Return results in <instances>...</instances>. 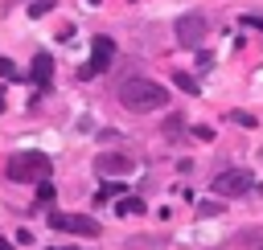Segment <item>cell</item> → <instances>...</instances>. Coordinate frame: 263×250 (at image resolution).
<instances>
[{
    "label": "cell",
    "instance_id": "30bf717a",
    "mask_svg": "<svg viewBox=\"0 0 263 250\" xmlns=\"http://www.w3.org/2000/svg\"><path fill=\"white\" fill-rule=\"evenodd\" d=\"M115 213L119 217H136V213H144V201L140 197H119L115 201Z\"/></svg>",
    "mask_w": 263,
    "mask_h": 250
},
{
    "label": "cell",
    "instance_id": "5b68a950",
    "mask_svg": "<svg viewBox=\"0 0 263 250\" xmlns=\"http://www.w3.org/2000/svg\"><path fill=\"white\" fill-rule=\"evenodd\" d=\"M49 225H53V230H66V234L99 238V221L86 217V213H58V209H49Z\"/></svg>",
    "mask_w": 263,
    "mask_h": 250
},
{
    "label": "cell",
    "instance_id": "6da1fadb",
    "mask_svg": "<svg viewBox=\"0 0 263 250\" xmlns=\"http://www.w3.org/2000/svg\"><path fill=\"white\" fill-rule=\"evenodd\" d=\"M115 94H119V102H123L132 115H148V111L168 107V90H164L160 82H152V78H123Z\"/></svg>",
    "mask_w": 263,
    "mask_h": 250
},
{
    "label": "cell",
    "instance_id": "9a60e30c",
    "mask_svg": "<svg viewBox=\"0 0 263 250\" xmlns=\"http://www.w3.org/2000/svg\"><path fill=\"white\" fill-rule=\"evenodd\" d=\"M49 8H53V0H33V4H29V16H45Z\"/></svg>",
    "mask_w": 263,
    "mask_h": 250
},
{
    "label": "cell",
    "instance_id": "52a82bcc",
    "mask_svg": "<svg viewBox=\"0 0 263 250\" xmlns=\"http://www.w3.org/2000/svg\"><path fill=\"white\" fill-rule=\"evenodd\" d=\"M95 168L103 172V176H127L132 168H136V160H127V156H119V152H103V156H95Z\"/></svg>",
    "mask_w": 263,
    "mask_h": 250
},
{
    "label": "cell",
    "instance_id": "7c38bea8",
    "mask_svg": "<svg viewBox=\"0 0 263 250\" xmlns=\"http://www.w3.org/2000/svg\"><path fill=\"white\" fill-rule=\"evenodd\" d=\"M119 193H127V189H123V184H119V180H115V184H111V180H107V184H103V189H99V193H95V197H99V201H111V197H119Z\"/></svg>",
    "mask_w": 263,
    "mask_h": 250
},
{
    "label": "cell",
    "instance_id": "4fadbf2b",
    "mask_svg": "<svg viewBox=\"0 0 263 250\" xmlns=\"http://www.w3.org/2000/svg\"><path fill=\"white\" fill-rule=\"evenodd\" d=\"M177 86H181L185 94H197V78H193V74H181V70H177Z\"/></svg>",
    "mask_w": 263,
    "mask_h": 250
},
{
    "label": "cell",
    "instance_id": "ba28073f",
    "mask_svg": "<svg viewBox=\"0 0 263 250\" xmlns=\"http://www.w3.org/2000/svg\"><path fill=\"white\" fill-rule=\"evenodd\" d=\"M168 246V234H140V238H127V250H164Z\"/></svg>",
    "mask_w": 263,
    "mask_h": 250
},
{
    "label": "cell",
    "instance_id": "8fae6325",
    "mask_svg": "<svg viewBox=\"0 0 263 250\" xmlns=\"http://www.w3.org/2000/svg\"><path fill=\"white\" fill-rule=\"evenodd\" d=\"M181 131H185V119H181V115H168V123H164V135H168V139H177Z\"/></svg>",
    "mask_w": 263,
    "mask_h": 250
},
{
    "label": "cell",
    "instance_id": "9c48e42d",
    "mask_svg": "<svg viewBox=\"0 0 263 250\" xmlns=\"http://www.w3.org/2000/svg\"><path fill=\"white\" fill-rule=\"evenodd\" d=\"M29 74H33V82H37V86H49V78H53V61H49V53H37Z\"/></svg>",
    "mask_w": 263,
    "mask_h": 250
},
{
    "label": "cell",
    "instance_id": "2e32d148",
    "mask_svg": "<svg viewBox=\"0 0 263 250\" xmlns=\"http://www.w3.org/2000/svg\"><path fill=\"white\" fill-rule=\"evenodd\" d=\"M230 119L242 123V127H255V115H247V111H230Z\"/></svg>",
    "mask_w": 263,
    "mask_h": 250
},
{
    "label": "cell",
    "instance_id": "ac0fdd59",
    "mask_svg": "<svg viewBox=\"0 0 263 250\" xmlns=\"http://www.w3.org/2000/svg\"><path fill=\"white\" fill-rule=\"evenodd\" d=\"M218 209H222V205H218V201H205V205H201V209H197V213H201V217H210V213H218Z\"/></svg>",
    "mask_w": 263,
    "mask_h": 250
},
{
    "label": "cell",
    "instance_id": "5bb4252c",
    "mask_svg": "<svg viewBox=\"0 0 263 250\" xmlns=\"http://www.w3.org/2000/svg\"><path fill=\"white\" fill-rule=\"evenodd\" d=\"M53 197H58V189H53L49 180H45V184H37V201H41V205H53Z\"/></svg>",
    "mask_w": 263,
    "mask_h": 250
},
{
    "label": "cell",
    "instance_id": "7a4b0ae2",
    "mask_svg": "<svg viewBox=\"0 0 263 250\" xmlns=\"http://www.w3.org/2000/svg\"><path fill=\"white\" fill-rule=\"evenodd\" d=\"M4 172H8V180H16V184H45L49 172H53V160H49L45 152H16Z\"/></svg>",
    "mask_w": 263,
    "mask_h": 250
},
{
    "label": "cell",
    "instance_id": "3957f363",
    "mask_svg": "<svg viewBox=\"0 0 263 250\" xmlns=\"http://www.w3.org/2000/svg\"><path fill=\"white\" fill-rule=\"evenodd\" d=\"M205 33H210V20H205V12H185V16H177V45L181 49H201V41H205Z\"/></svg>",
    "mask_w": 263,
    "mask_h": 250
},
{
    "label": "cell",
    "instance_id": "d6986e66",
    "mask_svg": "<svg viewBox=\"0 0 263 250\" xmlns=\"http://www.w3.org/2000/svg\"><path fill=\"white\" fill-rule=\"evenodd\" d=\"M0 115H4V94H0Z\"/></svg>",
    "mask_w": 263,
    "mask_h": 250
},
{
    "label": "cell",
    "instance_id": "e0dca14e",
    "mask_svg": "<svg viewBox=\"0 0 263 250\" xmlns=\"http://www.w3.org/2000/svg\"><path fill=\"white\" fill-rule=\"evenodd\" d=\"M0 78H16V66L8 57H0Z\"/></svg>",
    "mask_w": 263,
    "mask_h": 250
},
{
    "label": "cell",
    "instance_id": "8992f818",
    "mask_svg": "<svg viewBox=\"0 0 263 250\" xmlns=\"http://www.w3.org/2000/svg\"><path fill=\"white\" fill-rule=\"evenodd\" d=\"M111 61H115V41H111V37H95V41H90V66H86L90 78H95L99 70H107Z\"/></svg>",
    "mask_w": 263,
    "mask_h": 250
},
{
    "label": "cell",
    "instance_id": "277c9868",
    "mask_svg": "<svg viewBox=\"0 0 263 250\" xmlns=\"http://www.w3.org/2000/svg\"><path fill=\"white\" fill-rule=\"evenodd\" d=\"M251 189H255V176L247 168H226L214 176V193H222V197H247Z\"/></svg>",
    "mask_w": 263,
    "mask_h": 250
}]
</instances>
